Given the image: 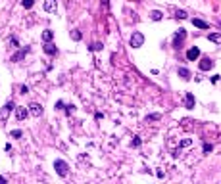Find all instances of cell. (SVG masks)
Masks as SVG:
<instances>
[{"mask_svg":"<svg viewBox=\"0 0 221 184\" xmlns=\"http://www.w3.org/2000/svg\"><path fill=\"white\" fill-rule=\"evenodd\" d=\"M54 169H56V172H58L62 178H65V177H68V172H69V165L65 163L63 159H56V161H54Z\"/></svg>","mask_w":221,"mask_h":184,"instance_id":"obj_1","label":"cell"},{"mask_svg":"<svg viewBox=\"0 0 221 184\" xmlns=\"http://www.w3.org/2000/svg\"><path fill=\"white\" fill-rule=\"evenodd\" d=\"M129 44L133 46V48H140L142 44H144V34H142L140 31H135L131 34V40H129Z\"/></svg>","mask_w":221,"mask_h":184,"instance_id":"obj_2","label":"cell"},{"mask_svg":"<svg viewBox=\"0 0 221 184\" xmlns=\"http://www.w3.org/2000/svg\"><path fill=\"white\" fill-rule=\"evenodd\" d=\"M185 37H186V31L185 29H179V31L175 33V37H173V46H175V48H181Z\"/></svg>","mask_w":221,"mask_h":184,"instance_id":"obj_3","label":"cell"},{"mask_svg":"<svg viewBox=\"0 0 221 184\" xmlns=\"http://www.w3.org/2000/svg\"><path fill=\"white\" fill-rule=\"evenodd\" d=\"M12 109H16V104H14L12 100H8V102L4 104V108H2V111H0V119H2V121H4V119L8 117V113H10V111H12Z\"/></svg>","mask_w":221,"mask_h":184,"instance_id":"obj_4","label":"cell"},{"mask_svg":"<svg viewBox=\"0 0 221 184\" xmlns=\"http://www.w3.org/2000/svg\"><path fill=\"white\" fill-rule=\"evenodd\" d=\"M198 58H200V48H198V46H192V48L186 50V60L189 62H194Z\"/></svg>","mask_w":221,"mask_h":184,"instance_id":"obj_5","label":"cell"},{"mask_svg":"<svg viewBox=\"0 0 221 184\" xmlns=\"http://www.w3.org/2000/svg\"><path fill=\"white\" fill-rule=\"evenodd\" d=\"M29 113L33 115V117H40V115H42V106H40V104H37V102L29 104Z\"/></svg>","mask_w":221,"mask_h":184,"instance_id":"obj_6","label":"cell"},{"mask_svg":"<svg viewBox=\"0 0 221 184\" xmlns=\"http://www.w3.org/2000/svg\"><path fill=\"white\" fill-rule=\"evenodd\" d=\"M27 115H29V109H27V108H23V106H16V117H17V121H23Z\"/></svg>","mask_w":221,"mask_h":184,"instance_id":"obj_7","label":"cell"},{"mask_svg":"<svg viewBox=\"0 0 221 184\" xmlns=\"http://www.w3.org/2000/svg\"><path fill=\"white\" fill-rule=\"evenodd\" d=\"M194 104H196L194 94H192V92H186V94H185V108H186V109H192Z\"/></svg>","mask_w":221,"mask_h":184,"instance_id":"obj_8","label":"cell"},{"mask_svg":"<svg viewBox=\"0 0 221 184\" xmlns=\"http://www.w3.org/2000/svg\"><path fill=\"white\" fill-rule=\"evenodd\" d=\"M44 10H46L48 14H54V12L58 10V2L56 0H44Z\"/></svg>","mask_w":221,"mask_h":184,"instance_id":"obj_9","label":"cell"},{"mask_svg":"<svg viewBox=\"0 0 221 184\" xmlns=\"http://www.w3.org/2000/svg\"><path fill=\"white\" fill-rule=\"evenodd\" d=\"M29 52H31V48H29V46H25V48H21L17 54H14V56H12V62H19V60H23V58H25Z\"/></svg>","mask_w":221,"mask_h":184,"instance_id":"obj_10","label":"cell"},{"mask_svg":"<svg viewBox=\"0 0 221 184\" xmlns=\"http://www.w3.org/2000/svg\"><path fill=\"white\" fill-rule=\"evenodd\" d=\"M198 67H200V71H209V69L214 67V62L209 60V58H204V60L198 63Z\"/></svg>","mask_w":221,"mask_h":184,"instance_id":"obj_11","label":"cell"},{"mask_svg":"<svg viewBox=\"0 0 221 184\" xmlns=\"http://www.w3.org/2000/svg\"><path fill=\"white\" fill-rule=\"evenodd\" d=\"M42 50L46 52L48 56H56V54H58V48H56V46H54L52 42H46V44L42 46Z\"/></svg>","mask_w":221,"mask_h":184,"instance_id":"obj_12","label":"cell"},{"mask_svg":"<svg viewBox=\"0 0 221 184\" xmlns=\"http://www.w3.org/2000/svg\"><path fill=\"white\" fill-rule=\"evenodd\" d=\"M177 73H179V77L181 79H185V80H189L192 75H190V71H189V69H186V67H179V69H177Z\"/></svg>","mask_w":221,"mask_h":184,"instance_id":"obj_13","label":"cell"},{"mask_svg":"<svg viewBox=\"0 0 221 184\" xmlns=\"http://www.w3.org/2000/svg\"><path fill=\"white\" fill-rule=\"evenodd\" d=\"M192 25H194V27H198V29H208V27H209L204 19H198V17H194V19H192Z\"/></svg>","mask_w":221,"mask_h":184,"instance_id":"obj_14","label":"cell"},{"mask_svg":"<svg viewBox=\"0 0 221 184\" xmlns=\"http://www.w3.org/2000/svg\"><path fill=\"white\" fill-rule=\"evenodd\" d=\"M209 42H214V44H221V33H209Z\"/></svg>","mask_w":221,"mask_h":184,"instance_id":"obj_15","label":"cell"},{"mask_svg":"<svg viewBox=\"0 0 221 184\" xmlns=\"http://www.w3.org/2000/svg\"><path fill=\"white\" fill-rule=\"evenodd\" d=\"M162 17H163V14H162L160 10H154V12H150V19H152V21H160Z\"/></svg>","mask_w":221,"mask_h":184,"instance_id":"obj_16","label":"cell"},{"mask_svg":"<svg viewBox=\"0 0 221 184\" xmlns=\"http://www.w3.org/2000/svg\"><path fill=\"white\" fill-rule=\"evenodd\" d=\"M52 39H54V31H50V29H46V31H44V33H42V40H44V42H50Z\"/></svg>","mask_w":221,"mask_h":184,"instance_id":"obj_17","label":"cell"},{"mask_svg":"<svg viewBox=\"0 0 221 184\" xmlns=\"http://www.w3.org/2000/svg\"><path fill=\"white\" fill-rule=\"evenodd\" d=\"M33 4H35V0H21V6H23L25 10H31Z\"/></svg>","mask_w":221,"mask_h":184,"instance_id":"obj_18","label":"cell"},{"mask_svg":"<svg viewBox=\"0 0 221 184\" xmlns=\"http://www.w3.org/2000/svg\"><path fill=\"white\" fill-rule=\"evenodd\" d=\"M175 17H177V19H186L189 16H186L185 10H177V12H175Z\"/></svg>","mask_w":221,"mask_h":184,"instance_id":"obj_19","label":"cell"},{"mask_svg":"<svg viewBox=\"0 0 221 184\" xmlns=\"http://www.w3.org/2000/svg\"><path fill=\"white\" fill-rule=\"evenodd\" d=\"M71 39H73L75 42H79V40L83 39V34H81V31H71Z\"/></svg>","mask_w":221,"mask_h":184,"instance_id":"obj_20","label":"cell"},{"mask_svg":"<svg viewBox=\"0 0 221 184\" xmlns=\"http://www.w3.org/2000/svg\"><path fill=\"white\" fill-rule=\"evenodd\" d=\"M98 50H102V42H94V44H91V52H98Z\"/></svg>","mask_w":221,"mask_h":184,"instance_id":"obj_21","label":"cell"},{"mask_svg":"<svg viewBox=\"0 0 221 184\" xmlns=\"http://www.w3.org/2000/svg\"><path fill=\"white\" fill-rule=\"evenodd\" d=\"M192 144V140L190 138H185V140H181V144H179V148H189Z\"/></svg>","mask_w":221,"mask_h":184,"instance_id":"obj_22","label":"cell"},{"mask_svg":"<svg viewBox=\"0 0 221 184\" xmlns=\"http://www.w3.org/2000/svg\"><path fill=\"white\" fill-rule=\"evenodd\" d=\"M160 117H162L160 113H152V115H148V117H146V121H148V119H150V121H158Z\"/></svg>","mask_w":221,"mask_h":184,"instance_id":"obj_23","label":"cell"},{"mask_svg":"<svg viewBox=\"0 0 221 184\" xmlns=\"http://www.w3.org/2000/svg\"><path fill=\"white\" fill-rule=\"evenodd\" d=\"M202 150H204V154H209V152H212V150H214V146H212V144H208V142H206Z\"/></svg>","mask_w":221,"mask_h":184,"instance_id":"obj_24","label":"cell"},{"mask_svg":"<svg viewBox=\"0 0 221 184\" xmlns=\"http://www.w3.org/2000/svg\"><path fill=\"white\" fill-rule=\"evenodd\" d=\"M131 146H133V148H139V146H140V138H139V136H135V140L131 142Z\"/></svg>","mask_w":221,"mask_h":184,"instance_id":"obj_25","label":"cell"},{"mask_svg":"<svg viewBox=\"0 0 221 184\" xmlns=\"http://www.w3.org/2000/svg\"><path fill=\"white\" fill-rule=\"evenodd\" d=\"M21 134H23V132H21L19 129H16V131H12V136H14V138H19Z\"/></svg>","mask_w":221,"mask_h":184,"instance_id":"obj_26","label":"cell"},{"mask_svg":"<svg viewBox=\"0 0 221 184\" xmlns=\"http://www.w3.org/2000/svg\"><path fill=\"white\" fill-rule=\"evenodd\" d=\"M75 111V106H68V108H65V113H68V115H71Z\"/></svg>","mask_w":221,"mask_h":184,"instance_id":"obj_27","label":"cell"},{"mask_svg":"<svg viewBox=\"0 0 221 184\" xmlns=\"http://www.w3.org/2000/svg\"><path fill=\"white\" fill-rule=\"evenodd\" d=\"M27 92H29V86L23 85V86H21V94H27Z\"/></svg>","mask_w":221,"mask_h":184,"instance_id":"obj_28","label":"cell"},{"mask_svg":"<svg viewBox=\"0 0 221 184\" xmlns=\"http://www.w3.org/2000/svg\"><path fill=\"white\" fill-rule=\"evenodd\" d=\"M56 109H63V102H62V100L56 102Z\"/></svg>","mask_w":221,"mask_h":184,"instance_id":"obj_29","label":"cell"},{"mask_svg":"<svg viewBox=\"0 0 221 184\" xmlns=\"http://www.w3.org/2000/svg\"><path fill=\"white\" fill-rule=\"evenodd\" d=\"M219 77H221V75H214V77H212V83H219Z\"/></svg>","mask_w":221,"mask_h":184,"instance_id":"obj_30","label":"cell"},{"mask_svg":"<svg viewBox=\"0 0 221 184\" xmlns=\"http://www.w3.org/2000/svg\"><path fill=\"white\" fill-rule=\"evenodd\" d=\"M0 182H6V178H4V177H0Z\"/></svg>","mask_w":221,"mask_h":184,"instance_id":"obj_31","label":"cell"}]
</instances>
